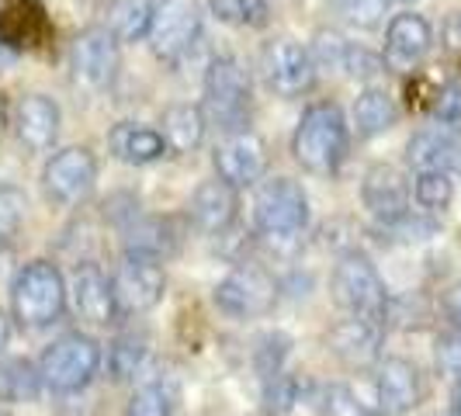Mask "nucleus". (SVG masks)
<instances>
[{"label": "nucleus", "instance_id": "obj_1", "mask_svg": "<svg viewBox=\"0 0 461 416\" xmlns=\"http://www.w3.org/2000/svg\"><path fill=\"white\" fill-rule=\"evenodd\" d=\"M347 153H350V125L344 108L337 101H312L302 112L292 136L295 163L316 177H337Z\"/></svg>", "mask_w": 461, "mask_h": 416}, {"label": "nucleus", "instance_id": "obj_2", "mask_svg": "<svg viewBox=\"0 0 461 416\" xmlns=\"http://www.w3.org/2000/svg\"><path fill=\"white\" fill-rule=\"evenodd\" d=\"M67 277L52 260H28L11 277V316L28 330H42L67 312Z\"/></svg>", "mask_w": 461, "mask_h": 416}, {"label": "nucleus", "instance_id": "obj_3", "mask_svg": "<svg viewBox=\"0 0 461 416\" xmlns=\"http://www.w3.org/2000/svg\"><path fill=\"white\" fill-rule=\"evenodd\" d=\"M202 91H205L202 108H205L208 125H215L226 136L250 129V118H254V87H250L247 69L240 67L232 56H215L208 63Z\"/></svg>", "mask_w": 461, "mask_h": 416}, {"label": "nucleus", "instance_id": "obj_4", "mask_svg": "<svg viewBox=\"0 0 461 416\" xmlns=\"http://www.w3.org/2000/svg\"><path fill=\"white\" fill-rule=\"evenodd\" d=\"M330 292L347 316L382 326L389 323L393 299H389V288H385V281H382L368 254H361V250L340 254V260L333 264V275H330Z\"/></svg>", "mask_w": 461, "mask_h": 416}, {"label": "nucleus", "instance_id": "obj_5", "mask_svg": "<svg viewBox=\"0 0 461 416\" xmlns=\"http://www.w3.org/2000/svg\"><path fill=\"white\" fill-rule=\"evenodd\" d=\"M104 365V350L91 333H63L42 350L39 357V375L42 385L56 395H77L84 393L97 378V371Z\"/></svg>", "mask_w": 461, "mask_h": 416}, {"label": "nucleus", "instance_id": "obj_6", "mask_svg": "<svg viewBox=\"0 0 461 416\" xmlns=\"http://www.w3.org/2000/svg\"><path fill=\"white\" fill-rule=\"evenodd\" d=\"M254 226L264 240H295L309 226V194L292 177H267L257 185Z\"/></svg>", "mask_w": 461, "mask_h": 416}, {"label": "nucleus", "instance_id": "obj_7", "mask_svg": "<svg viewBox=\"0 0 461 416\" xmlns=\"http://www.w3.org/2000/svg\"><path fill=\"white\" fill-rule=\"evenodd\" d=\"M277 281L271 271H264L260 264H236L230 275L219 277V285L212 288V302L219 305V312H226L230 320H260L277 305Z\"/></svg>", "mask_w": 461, "mask_h": 416}, {"label": "nucleus", "instance_id": "obj_8", "mask_svg": "<svg viewBox=\"0 0 461 416\" xmlns=\"http://www.w3.org/2000/svg\"><path fill=\"white\" fill-rule=\"evenodd\" d=\"M202 28L205 14L198 0H160L149 28V49L160 63L177 67L202 42Z\"/></svg>", "mask_w": 461, "mask_h": 416}, {"label": "nucleus", "instance_id": "obj_9", "mask_svg": "<svg viewBox=\"0 0 461 416\" xmlns=\"http://www.w3.org/2000/svg\"><path fill=\"white\" fill-rule=\"evenodd\" d=\"M320 67L312 59V49L295 42V39H275L264 49V80L267 87L292 101V97H305L316 87Z\"/></svg>", "mask_w": 461, "mask_h": 416}, {"label": "nucleus", "instance_id": "obj_10", "mask_svg": "<svg viewBox=\"0 0 461 416\" xmlns=\"http://www.w3.org/2000/svg\"><path fill=\"white\" fill-rule=\"evenodd\" d=\"M97 185V160L87 146H67L56 149L42 167V191L56 205H77L84 202Z\"/></svg>", "mask_w": 461, "mask_h": 416}, {"label": "nucleus", "instance_id": "obj_11", "mask_svg": "<svg viewBox=\"0 0 461 416\" xmlns=\"http://www.w3.org/2000/svg\"><path fill=\"white\" fill-rule=\"evenodd\" d=\"M423 402V375L410 357H382L371 375V406L378 416H406Z\"/></svg>", "mask_w": 461, "mask_h": 416}, {"label": "nucleus", "instance_id": "obj_12", "mask_svg": "<svg viewBox=\"0 0 461 416\" xmlns=\"http://www.w3.org/2000/svg\"><path fill=\"white\" fill-rule=\"evenodd\" d=\"M118 42L115 35L104 28V24H94V28H84L73 46H69V69L77 77V84L91 87V91H104L112 87L118 77Z\"/></svg>", "mask_w": 461, "mask_h": 416}, {"label": "nucleus", "instance_id": "obj_13", "mask_svg": "<svg viewBox=\"0 0 461 416\" xmlns=\"http://www.w3.org/2000/svg\"><path fill=\"white\" fill-rule=\"evenodd\" d=\"M112 285H115V299L122 316H132V312H149L163 302V292H167V271H163V260H153V257H139V254H125L122 264L112 275Z\"/></svg>", "mask_w": 461, "mask_h": 416}, {"label": "nucleus", "instance_id": "obj_14", "mask_svg": "<svg viewBox=\"0 0 461 416\" xmlns=\"http://www.w3.org/2000/svg\"><path fill=\"white\" fill-rule=\"evenodd\" d=\"M212 163H215V177H222L236 191L240 187H254L267 174V142L257 132H250V129L247 132H232V136H226L215 146Z\"/></svg>", "mask_w": 461, "mask_h": 416}, {"label": "nucleus", "instance_id": "obj_15", "mask_svg": "<svg viewBox=\"0 0 461 416\" xmlns=\"http://www.w3.org/2000/svg\"><path fill=\"white\" fill-rule=\"evenodd\" d=\"M67 288H69V302H73V309H77L80 320H87L94 326L118 323L122 309H118V299H115V285H112V277L104 275L94 260H80L73 267Z\"/></svg>", "mask_w": 461, "mask_h": 416}, {"label": "nucleus", "instance_id": "obj_16", "mask_svg": "<svg viewBox=\"0 0 461 416\" xmlns=\"http://www.w3.org/2000/svg\"><path fill=\"white\" fill-rule=\"evenodd\" d=\"M309 49H312V59L320 69H337V73H344L350 80H361V84H371L375 77L385 73V59L378 52L350 42L340 32H316Z\"/></svg>", "mask_w": 461, "mask_h": 416}, {"label": "nucleus", "instance_id": "obj_17", "mask_svg": "<svg viewBox=\"0 0 461 416\" xmlns=\"http://www.w3.org/2000/svg\"><path fill=\"white\" fill-rule=\"evenodd\" d=\"M413 187L406 181V174L393 163H371L361 177V202L375 215V222H395L410 212Z\"/></svg>", "mask_w": 461, "mask_h": 416}, {"label": "nucleus", "instance_id": "obj_18", "mask_svg": "<svg viewBox=\"0 0 461 416\" xmlns=\"http://www.w3.org/2000/svg\"><path fill=\"white\" fill-rule=\"evenodd\" d=\"M434 46V28L423 14L416 11H402L393 22L385 24V67L395 73H410L413 67L423 63V56Z\"/></svg>", "mask_w": 461, "mask_h": 416}, {"label": "nucleus", "instance_id": "obj_19", "mask_svg": "<svg viewBox=\"0 0 461 416\" xmlns=\"http://www.w3.org/2000/svg\"><path fill=\"white\" fill-rule=\"evenodd\" d=\"M240 215V191L232 185H226L222 177H208L194 187L191 205H187V219L191 226L205 236H222L232 230Z\"/></svg>", "mask_w": 461, "mask_h": 416}, {"label": "nucleus", "instance_id": "obj_20", "mask_svg": "<svg viewBox=\"0 0 461 416\" xmlns=\"http://www.w3.org/2000/svg\"><path fill=\"white\" fill-rule=\"evenodd\" d=\"M63 129V112L49 94H24L14 104V132L28 153H49Z\"/></svg>", "mask_w": 461, "mask_h": 416}, {"label": "nucleus", "instance_id": "obj_21", "mask_svg": "<svg viewBox=\"0 0 461 416\" xmlns=\"http://www.w3.org/2000/svg\"><path fill=\"white\" fill-rule=\"evenodd\" d=\"M382 340H385V326L357 320V316H344L330 326L326 344L330 350L350 365V368H368L382 357Z\"/></svg>", "mask_w": 461, "mask_h": 416}, {"label": "nucleus", "instance_id": "obj_22", "mask_svg": "<svg viewBox=\"0 0 461 416\" xmlns=\"http://www.w3.org/2000/svg\"><path fill=\"white\" fill-rule=\"evenodd\" d=\"M406 160L416 174L420 170H458L461 167V132L458 125H423L406 142Z\"/></svg>", "mask_w": 461, "mask_h": 416}, {"label": "nucleus", "instance_id": "obj_23", "mask_svg": "<svg viewBox=\"0 0 461 416\" xmlns=\"http://www.w3.org/2000/svg\"><path fill=\"white\" fill-rule=\"evenodd\" d=\"M108 149L115 160L129 167H149L167 157V139L160 136V129H149L139 122H118L108 132Z\"/></svg>", "mask_w": 461, "mask_h": 416}, {"label": "nucleus", "instance_id": "obj_24", "mask_svg": "<svg viewBox=\"0 0 461 416\" xmlns=\"http://www.w3.org/2000/svg\"><path fill=\"white\" fill-rule=\"evenodd\" d=\"M205 132H208L205 108L202 104H191V101L170 104L160 118V136L167 139V149H174V153H194L205 142Z\"/></svg>", "mask_w": 461, "mask_h": 416}, {"label": "nucleus", "instance_id": "obj_25", "mask_svg": "<svg viewBox=\"0 0 461 416\" xmlns=\"http://www.w3.org/2000/svg\"><path fill=\"white\" fill-rule=\"evenodd\" d=\"M395 122H399V104H395V97L385 87L368 84L365 91L357 94V101H354V129H357L361 139L385 136L389 129H395Z\"/></svg>", "mask_w": 461, "mask_h": 416}, {"label": "nucleus", "instance_id": "obj_26", "mask_svg": "<svg viewBox=\"0 0 461 416\" xmlns=\"http://www.w3.org/2000/svg\"><path fill=\"white\" fill-rule=\"evenodd\" d=\"M157 14V0H108V22L104 28L115 35L122 46L149 39Z\"/></svg>", "mask_w": 461, "mask_h": 416}, {"label": "nucleus", "instance_id": "obj_27", "mask_svg": "<svg viewBox=\"0 0 461 416\" xmlns=\"http://www.w3.org/2000/svg\"><path fill=\"white\" fill-rule=\"evenodd\" d=\"M146 354H149V344H146L142 333H136V330L115 333L108 340V354H104L108 378L112 382H132L139 371L146 368Z\"/></svg>", "mask_w": 461, "mask_h": 416}, {"label": "nucleus", "instance_id": "obj_28", "mask_svg": "<svg viewBox=\"0 0 461 416\" xmlns=\"http://www.w3.org/2000/svg\"><path fill=\"white\" fill-rule=\"evenodd\" d=\"M174 247H177V236L163 219H136L132 215L125 222V254L163 260L167 254H174Z\"/></svg>", "mask_w": 461, "mask_h": 416}, {"label": "nucleus", "instance_id": "obj_29", "mask_svg": "<svg viewBox=\"0 0 461 416\" xmlns=\"http://www.w3.org/2000/svg\"><path fill=\"white\" fill-rule=\"evenodd\" d=\"M42 389L39 365L28 357H0V402H35Z\"/></svg>", "mask_w": 461, "mask_h": 416}, {"label": "nucleus", "instance_id": "obj_30", "mask_svg": "<svg viewBox=\"0 0 461 416\" xmlns=\"http://www.w3.org/2000/svg\"><path fill=\"white\" fill-rule=\"evenodd\" d=\"M208 14L230 28H264L271 22L267 0H208Z\"/></svg>", "mask_w": 461, "mask_h": 416}, {"label": "nucleus", "instance_id": "obj_31", "mask_svg": "<svg viewBox=\"0 0 461 416\" xmlns=\"http://www.w3.org/2000/svg\"><path fill=\"white\" fill-rule=\"evenodd\" d=\"M174 406H177V389L163 378H153L129 395L125 416H174Z\"/></svg>", "mask_w": 461, "mask_h": 416}, {"label": "nucleus", "instance_id": "obj_32", "mask_svg": "<svg viewBox=\"0 0 461 416\" xmlns=\"http://www.w3.org/2000/svg\"><path fill=\"white\" fill-rule=\"evenodd\" d=\"M333 14L354 32H375L389 18L393 0H330Z\"/></svg>", "mask_w": 461, "mask_h": 416}, {"label": "nucleus", "instance_id": "obj_33", "mask_svg": "<svg viewBox=\"0 0 461 416\" xmlns=\"http://www.w3.org/2000/svg\"><path fill=\"white\" fill-rule=\"evenodd\" d=\"M302 402V378L292 371H277L264 378V413L267 416H288Z\"/></svg>", "mask_w": 461, "mask_h": 416}, {"label": "nucleus", "instance_id": "obj_34", "mask_svg": "<svg viewBox=\"0 0 461 416\" xmlns=\"http://www.w3.org/2000/svg\"><path fill=\"white\" fill-rule=\"evenodd\" d=\"M413 198L423 212H444L455 202V181L444 170H420L413 177Z\"/></svg>", "mask_w": 461, "mask_h": 416}, {"label": "nucleus", "instance_id": "obj_35", "mask_svg": "<svg viewBox=\"0 0 461 416\" xmlns=\"http://www.w3.org/2000/svg\"><path fill=\"white\" fill-rule=\"evenodd\" d=\"M288 354H292V337L288 333H281V330H271V333H264L254 347V368L260 378H271L277 371H285V361H288Z\"/></svg>", "mask_w": 461, "mask_h": 416}, {"label": "nucleus", "instance_id": "obj_36", "mask_svg": "<svg viewBox=\"0 0 461 416\" xmlns=\"http://www.w3.org/2000/svg\"><path fill=\"white\" fill-rule=\"evenodd\" d=\"M24 212H28V194L14 185H0V247H7L22 232Z\"/></svg>", "mask_w": 461, "mask_h": 416}, {"label": "nucleus", "instance_id": "obj_37", "mask_svg": "<svg viewBox=\"0 0 461 416\" xmlns=\"http://www.w3.org/2000/svg\"><path fill=\"white\" fill-rule=\"evenodd\" d=\"M323 410L326 416H378L365 402V395L354 385H344V382H333L323 389Z\"/></svg>", "mask_w": 461, "mask_h": 416}, {"label": "nucleus", "instance_id": "obj_38", "mask_svg": "<svg viewBox=\"0 0 461 416\" xmlns=\"http://www.w3.org/2000/svg\"><path fill=\"white\" fill-rule=\"evenodd\" d=\"M430 118L440 125H458L461 122V77L440 84V91L430 101Z\"/></svg>", "mask_w": 461, "mask_h": 416}, {"label": "nucleus", "instance_id": "obj_39", "mask_svg": "<svg viewBox=\"0 0 461 416\" xmlns=\"http://www.w3.org/2000/svg\"><path fill=\"white\" fill-rule=\"evenodd\" d=\"M434 361H438L440 375H447L451 382H461V333L458 330H451V333L438 337Z\"/></svg>", "mask_w": 461, "mask_h": 416}, {"label": "nucleus", "instance_id": "obj_40", "mask_svg": "<svg viewBox=\"0 0 461 416\" xmlns=\"http://www.w3.org/2000/svg\"><path fill=\"white\" fill-rule=\"evenodd\" d=\"M440 309H444V320H447V326L461 333V281H455V285L444 292V299H440Z\"/></svg>", "mask_w": 461, "mask_h": 416}, {"label": "nucleus", "instance_id": "obj_41", "mask_svg": "<svg viewBox=\"0 0 461 416\" xmlns=\"http://www.w3.org/2000/svg\"><path fill=\"white\" fill-rule=\"evenodd\" d=\"M440 42H444L447 52H461V11H455V14H447V18H444Z\"/></svg>", "mask_w": 461, "mask_h": 416}, {"label": "nucleus", "instance_id": "obj_42", "mask_svg": "<svg viewBox=\"0 0 461 416\" xmlns=\"http://www.w3.org/2000/svg\"><path fill=\"white\" fill-rule=\"evenodd\" d=\"M18 56H22V49L14 46V42H11V39L0 32V73L14 67V63H18Z\"/></svg>", "mask_w": 461, "mask_h": 416}, {"label": "nucleus", "instance_id": "obj_43", "mask_svg": "<svg viewBox=\"0 0 461 416\" xmlns=\"http://www.w3.org/2000/svg\"><path fill=\"white\" fill-rule=\"evenodd\" d=\"M7 344H11V320H7L4 312H0V357H4Z\"/></svg>", "mask_w": 461, "mask_h": 416}, {"label": "nucleus", "instance_id": "obj_44", "mask_svg": "<svg viewBox=\"0 0 461 416\" xmlns=\"http://www.w3.org/2000/svg\"><path fill=\"white\" fill-rule=\"evenodd\" d=\"M451 410L461 413V382H455V389H451Z\"/></svg>", "mask_w": 461, "mask_h": 416}, {"label": "nucleus", "instance_id": "obj_45", "mask_svg": "<svg viewBox=\"0 0 461 416\" xmlns=\"http://www.w3.org/2000/svg\"><path fill=\"white\" fill-rule=\"evenodd\" d=\"M438 416H461V413H455V410H447V413H438Z\"/></svg>", "mask_w": 461, "mask_h": 416}, {"label": "nucleus", "instance_id": "obj_46", "mask_svg": "<svg viewBox=\"0 0 461 416\" xmlns=\"http://www.w3.org/2000/svg\"><path fill=\"white\" fill-rule=\"evenodd\" d=\"M402 4H413V0H402Z\"/></svg>", "mask_w": 461, "mask_h": 416}, {"label": "nucleus", "instance_id": "obj_47", "mask_svg": "<svg viewBox=\"0 0 461 416\" xmlns=\"http://www.w3.org/2000/svg\"><path fill=\"white\" fill-rule=\"evenodd\" d=\"M458 174H461V167H458Z\"/></svg>", "mask_w": 461, "mask_h": 416}]
</instances>
